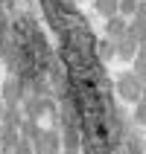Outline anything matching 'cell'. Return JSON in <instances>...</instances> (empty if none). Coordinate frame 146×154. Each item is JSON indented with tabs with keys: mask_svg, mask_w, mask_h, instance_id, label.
I'll return each instance as SVG.
<instances>
[{
	"mask_svg": "<svg viewBox=\"0 0 146 154\" xmlns=\"http://www.w3.org/2000/svg\"><path fill=\"white\" fill-rule=\"evenodd\" d=\"M117 6H120L117 0H96V9H99L102 15H114V12H117Z\"/></svg>",
	"mask_w": 146,
	"mask_h": 154,
	"instance_id": "obj_1",
	"label": "cell"
},
{
	"mask_svg": "<svg viewBox=\"0 0 146 154\" xmlns=\"http://www.w3.org/2000/svg\"><path fill=\"white\" fill-rule=\"evenodd\" d=\"M120 12H138V0H120Z\"/></svg>",
	"mask_w": 146,
	"mask_h": 154,
	"instance_id": "obj_2",
	"label": "cell"
},
{
	"mask_svg": "<svg viewBox=\"0 0 146 154\" xmlns=\"http://www.w3.org/2000/svg\"><path fill=\"white\" fill-rule=\"evenodd\" d=\"M108 32H114V35H120V32H123V20H120V17H111V23H108Z\"/></svg>",
	"mask_w": 146,
	"mask_h": 154,
	"instance_id": "obj_3",
	"label": "cell"
}]
</instances>
